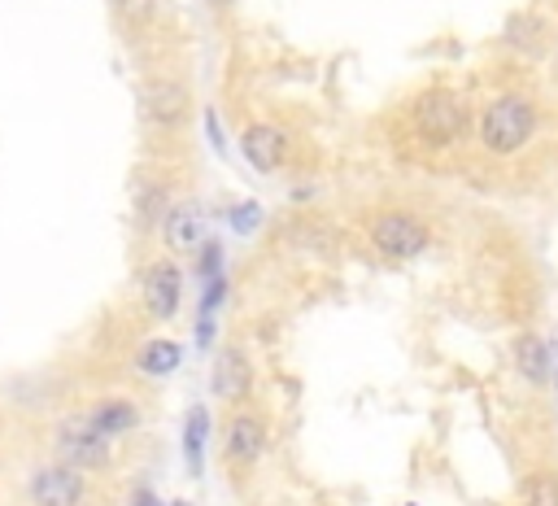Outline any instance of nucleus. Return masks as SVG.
Returning <instances> with one entry per match:
<instances>
[{
  "mask_svg": "<svg viewBox=\"0 0 558 506\" xmlns=\"http://www.w3.org/2000/svg\"><path fill=\"white\" fill-rule=\"evenodd\" d=\"M532 131H536V105H532L527 96L506 92V96H497V100L480 113V144H484L488 153H497V157L519 153V148L532 140Z\"/></svg>",
  "mask_w": 558,
  "mask_h": 506,
  "instance_id": "1",
  "label": "nucleus"
},
{
  "mask_svg": "<svg viewBox=\"0 0 558 506\" xmlns=\"http://www.w3.org/2000/svg\"><path fill=\"white\" fill-rule=\"evenodd\" d=\"M414 131L427 140V144H453L462 131H466V105L449 92V87H427L418 100H414Z\"/></svg>",
  "mask_w": 558,
  "mask_h": 506,
  "instance_id": "2",
  "label": "nucleus"
},
{
  "mask_svg": "<svg viewBox=\"0 0 558 506\" xmlns=\"http://www.w3.org/2000/svg\"><path fill=\"white\" fill-rule=\"evenodd\" d=\"M371 244H375L384 257H392V262H410V257H418V253L432 244V231H427V222H423L418 214H410V209H384V214H375V222H371Z\"/></svg>",
  "mask_w": 558,
  "mask_h": 506,
  "instance_id": "3",
  "label": "nucleus"
},
{
  "mask_svg": "<svg viewBox=\"0 0 558 506\" xmlns=\"http://www.w3.org/2000/svg\"><path fill=\"white\" fill-rule=\"evenodd\" d=\"M57 449H61V458H65L70 467H78V471H100V467H109V436H100V432L87 423V414L61 423Z\"/></svg>",
  "mask_w": 558,
  "mask_h": 506,
  "instance_id": "4",
  "label": "nucleus"
},
{
  "mask_svg": "<svg viewBox=\"0 0 558 506\" xmlns=\"http://www.w3.org/2000/svg\"><path fill=\"white\" fill-rule=\"evenodd\" d=\"M87 497V475L70 462L39 467L31 480V506H78Z\"/></svg>",
  "mask_w": 558,
  "mask_h": 506,
  "instance_id": "5",
  "label": "nucleus"
},
{
  "mask_svg": "<svg viewBox=\"0 0 558 506\" xmlns=\"http://www.w3.org/2000/svg\"><path fill=\"white\" fill-rule=\"evenodd\" d=\"M140 109L153 126H179L192 113V92L179 79H148L140 92Z\"/></svg>",
  "mask_w": 558,
  "mask_h": 506,
  "instance_id": "6",
  "label": "nucleus"
},
{
  "mask_svg": "<svg viewBox=\"0 0 558 506\" xmlns=\"http://www.w3.org/2000/svg\"><path fill=\"white\" fill-rule=\"evenodd\" d=\"M140 297H144V305H148L153 318H170L179 310V301H183V275H179V266L170 257L148 262L144 275H140Z\"/></svg>",
  "mask_w": 558,
  "mask_h": 506,
  "instance_id": "7",
  "label": "nucleus"
},
{
  "mask_svg": "<svg viewBox=\"0 0 558 506\" xmlns=\"http://www.w3.org/2000/svg\"><path fill=\"white\" fill-rule=\"evenodd\" d=\"M288 135L275 126V122H253V126H244V135H240V153H244V161L253 166V170H262V174H270V170H279L283 161H288Z\"/></svg>",
  "mask_w": 558,
  "mask_h": 506,
  "instance_id": "8",
  "label": "nucleus"
},
{
  "mask_svg": "<svg viewBox=\"0 0 558 506\" xmlns=\"http://www.w3.org/2000/svg\"><path fill=\"white\" fill-rule=\"evenodd\" d=\"M222 449L235 467H253L266 449V423L257 414H231L227 419V436H222Z\"/></svg>",
  "mask_w": 558,
  "mask_h": 506,
  "instance_id": "9",
  "label": "nucleus"
},
{
  "mask_svg": "<svg viewBox=\"0 0 558 506\" xmlns=\"http://www.w3.org/2000/svg\"><path fill=\"white\" fill-rule=\"evenodd\" d=\"M214 393L222 401H244L253 393V362L244 349H222L214 362Z\"/></svg>",
  "mask_w": 558,
  "mask_h": 506,
  "instance_id": "10",
  "label": "nucleus"
},
{
  "mask_svg": "<svg viewBox=\"0 0 558 506\" xmlns=\"http://www.w3.org/2000/svg\"><path fill=\"white\" fill-rule=\"evenodd\" d=\"M514 366H519V375H523L527 384H545V380H549V366H554L549 345H545L536 332L514 336Z\"/></svg>",
  "mask_w": 558,
  "mask_h": 506,
  "instance_id": "11",
  "label": "nucleus"
},
{
  "mask_svg": "<svg viewBox=\"0 0 558 506\" xmlns=\"http://www.w3.org/2000/svg\"><path fill=\"white\" fill-rule=\"evenodd\" d=\"M166 244H170V253H196V244H201V209L196 205H174L166 214Z\"/></svg>",
  "mask_w": 558,
  "mask_h": 506,
  "instance_id": "12",
  "label": "nucleus"
},
{
  "mask_svg": "<svg viewBox=\"0 0 558 506\" xmlns=\"http://www.w3.org/2000/svg\"><path fill=\"white\" fill-rule=\"evenodd\" d=\"M87 423H92L100 436H122V432H131V427H135V406H131V401H122V397L96 401V406L87 410Z\"/></svg>",
  "mask_w": 558,
  "mask_h": 506,
  "instance_id": "13",
  "label": "nucleus"
},
{
  "mask_svg": "<svg viewBox=\"0 0 558 506\" xmlns=\"http://www.w3.org/2000/svg\"><path fill=\"white\" fill-rule=\"evenodd\" d=\"M179 362H183V349L174 340H148L140 349V371H148V375H170Z\"/></svg>",
  "mask_w": 558,
  "mask_h": 506,
  "instance_id": "14",
  "label": "nucleus"
},
{
  "mask_svg": "<svg viewBox=\"0 0 558 506\" xmlns=\"http://www.w3.org/2000/svg\"><path fill=\"white\" fill-rule=\"evenodd\" d=\"M135 214H140V227H157V218H166V183H140L135 192Z\"/></svg>",
  "mask_w": 558,
  "mask_h": 506,
  "instance_id": "15",
  "label": "nucleus"
},
{
  "mask_svg": "<svg viewBox=\"0 0 558 506\" xmlns=\"http://www.w3.org/2000/svg\"><path fill=\"white\" fill-rule=\"evenodd\" d=\"M523 506H558V475L536 471L523 480Z\"/></svg>",
  "mask_w": 558,
  "mask_h": 506,
  "instance_id": "16",
  "label": "nucleus"
},
{
  "mask_svg": "<svg viewBox=\"0 0 558 506\" xmlns=\"http://www.w3.org/2000/svg\"><path fill=\"white\" fill-rule=\"evenodd\" d=\"M201 449H205V410L196 406L187 414V432H183V454H187V467L201 471Z\"/></svg>",
  "mask_w": 558,
  "mask_h": 506,
  "instance_id": "17",
  "label": "nucleus"
},
{
  "mask_svg": "<svg viewBox=\"0 0 558 506\" xmlns=\"http://www.w3.org/2000/svg\"><path fill=\"white\" fill-rule=\"evenodd\" d=\"M113 9L126 26H148L153 13H157V0H113Z\"/></svg>",
  "mask_w": 558,
  "mask_h": 506,
  "instance_id": "18",
  "label": "nucleus"
},
{
  "mask_svg": "<svg viewBox=\"0 0 558 506\" xmlns=\"http://www.w3.org/2000/svg\"><path fill=\"white\" fill-rule=\"evenodd\" d=\"M227 218H231V227H235L240 236H248V231L262 222V205H257V201H240V205H231Z\"/></svg>",
  "mask_w": 558,
  "mask_h": 506,
  "instance_id": "19",
  "label": "nucleus"
},
{
  "mask_svg": "<svg viewBox=\"0 0 558 506\" xmlns=\"http://www.w3.org/2000/svg\"><path fill=\"white\" fill-rule=\"evenodd\" d=\"M205 131H209V140H214V148H218V153H227V140H222V126H218V113H214V109L205 113Z\"/></svg>",
  "mask_w": 558,
  "mask_h": 506,
  "instance_id": "20",
  "label": "nucleus"
},
{
  "mask_svg": "<svg viewBox=\"0 0 558 506\" xmlns=\"http://www.w3.org/2000/svg\"><path fill=\"white\" fill-rule=\"evenodd\" d=\"M209 4H218V9H227V4H231V0H209Z\"/></svg>",
  "mask_w": 558,
  "mask_h": 506,
  "instance_id": "21",
  "label": "nucleus"
}]
</instances>
